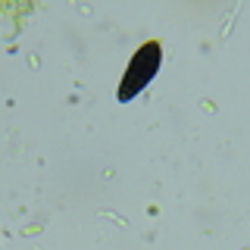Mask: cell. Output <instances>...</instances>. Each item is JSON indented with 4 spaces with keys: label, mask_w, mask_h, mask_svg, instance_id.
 I'll return each mask as SVG.
<instances>
[{
    "label": "cell",
    "mask_w": 250,
    "mask_h": 250,
    "mask_svg": "<svg viewBox=\"0 0 250 250\" xmlns=\"http://www.w3.org/2000/svg\"><path fill=\"white\" fill-rule=\"evenodd\" d=\"M160 62H163V44L160 41H144V44L138 47V53L131 57V62L125 66V75H122V82H119L116 100H119V104L135 100L138 94L156 78V72H160Z\"/></svg>",
    "instance_id": "obj_1"
}]
</instances>
